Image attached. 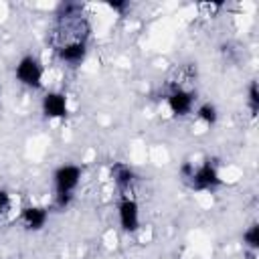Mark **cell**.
Masks as SVG:
<instances>
[{"mask_svg": "<svg viewBox=\"0 0 259 259\" xmlns=\"http://www.w3.org/2000/svg\"><path fill=\"white\" fill-rule=\"evenodd\" d=\"M180 176L194 190H214L221 184L219 168L210 160H204L200 166H194L192 162H184L180 166Z\"/></svg>", "mask_w": 259, "mask_h": 259, "instance_id": "obj_1", "label": "cell"}, {"mask_svg": "<svg viewBox=\"0 0 259 259\" xmlns=\"http://www.w3.org/2000/svg\"><path fill=\"white\" fill-rule=\"evenodd\" d=\"M14 75L20 85L28 89H40L42 87V77H45V67L34 55H24L14 69Z\"/></svg>", "mask_w": 259, "mask_h": 259, "instance_id": "obj_2", "label": "cell"}, {"mask_svg": "<svg viewBox=\"0 0 259 259\" xmlns=\"http://www.w3.org/2000/svg\"><path fill=\"white\" fill-rule=\"evenodd\" d=\"M83 170L77 164H63L55 170L53 174V184H55V194H73L81 182Z\"/></svg>", "mask_w": 259, "mask_h": 259, "instance_id": "obj_3", "label": "cell"}, {"mask_svg": "<svg viewBox=\"0 0 259 259\" xmlns=\"http://www.w3.org/2000/svg\"><path fill=\"white\" fill-rule=\"evenodd\" d=\"M117 221L123 233H136L140 229V204L132 196H121L117 204Z\"/></svg>", "mask_w": 259, "mask_h": 259, "instance_id": "obj_4", "label": "cell"}, {"mask_svg": "<svg viewBox=\"0 0 259 259\" xmlns=\"http://www.w3.org/2000/svg\"><path fill=\"white\" fill-rule=\"evenodd\" d=\"M40 109L42 115L49 119H63L69 113V103H67V95L61 91H49L42 101H40Z\"/></svg>", "mask_w": 259, "mask_h": 259, "instance_id": "obj_5", "label": "cell"}, {"mask_svg": "<svg viewBox=\"0 0 259 259\" xmlns=\"http://www.w3.org/2000/svg\"><path fill=\"white\" fill-rule=\"evenodd\" d=\"M194 93L188 91V89H174L172 93H168L166 97V103H168V109L176 115V117H182V115H188L194 107Z\"/></svg>", "mask_w": 259, "mask_h": 259, "instance_id": "obj_6", "label": "cell"}, {"mask_svg": "<svg viewBox=\"0 0 259 259\" xmlns=\"http://www.w3.org/2000/svg\"><path fill=\"white\" fill-rule=\"evenodd\" d=\"M85 55H87V45H85V40H71V42H65V45H61V47L57 49V57H59L63 63L71 65V67L83 63Z\"/></svg>", "mask_w": 259, "mask_h": 259, "instance_id": "obj_7", "label": "cell"}, {"mask_svg": "<svg viewBox=\"0 0 259 259\" xmlns=\"http://www.w3.org/2000/svg\"><path fill=\"white\" fill-rule=\"evenodd\" d=\"M20 221H22V225L28 231H40L47 225V221H49V208L36 206V204L24 206L22 208V214H20Z\"/></svg>", "mask_w": 259, "mask_h": 259, "instance_id": "obj_8", "label": "cell"}, {"mask_svg": "<svg viewBox=\"0 0 259 259\" xmlns=\"http://www.w3.org/2000/svg\"><path fill=\"white\" fill-rule=\"evenodd\" d=\"M111 178H113V184H115L121 192H125V190H130V188L134 186V182H136V172H134V168H132L130 164L115 162V164L111 166Z\"/></svg>", "mask_w": 259, "mask_h": 259, "instance_id": "obj_9", "label": "cell"}, {"mask_svg": "<svg viewBox=\"0 0 259 259\" xmlns=\"http://www.w3.org/2000/svg\"><path fill=\"white\" fill-rule=\"evenodd\" d=\"M196 117H198L202 123H206V125H214V123L219 121V109H217L214 103L204 101V103H200V105L196 107Z\"/></svg>", "mask_w": 259, "mask_h": 259, "instance_id": "obj_10", "label": "cell"}, {"mask_svg": "<svg viewBox=\"0 0 259 259\" xmlns=\"http://www.w3.org/2000/svg\"><path fill=\"white\" fill-rule=\"evenodd\" d=\"M243 243H245L251 251H257V249H259V225H257V223H253V225H249V227L245 229V233H243Z\"/></svg>", "mask_w": 259, "mask_h": 259, "instance_id": "obj_11", "label": "cell"}, {"mask_svg": "<svg viewBox=\"0 0 259 259\" xmlns=\"http://www.w3.org/2000/svg\"><path fill=\"white\" fill-rule=\"evenodd\" d=\"M247 105H249L251 115H255L259 111V87H257V81H251L249 83V89H247Z\"/></svg>", "mask_w": 259, "mask_h": 259, "instance_id": "obj_12", "label": "cell"}, {"mask_svg": "<svg viewBox=\"0 0 259 259\" xmlns=\"http://www.w3.org/2000/svg\"><path fill=\"white\" fill-rule=\"evenodd\" d=\"M8 208H10V194L0 188V219L8 212Z\"/></svg>", "mask_w": 259, "mask_h": 259, "instance_id": "obj_13", "label": "cell"}, {"mask_svg": "<svg viewBox=\"0 0 259 259\" xmlns=\"http://www.w3.org/2000/svg\"><path fill=\"white\" fill-rule=\"evenodd\" d=\"M109 8H111V10L121 12V10H125V8H127V2H109Z\"/></svg>", "mask_w": 259, "mask_h": 259, "instance_id": "obj_14", "label": "cell"}]
</instances>
